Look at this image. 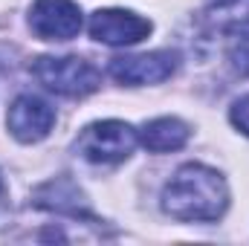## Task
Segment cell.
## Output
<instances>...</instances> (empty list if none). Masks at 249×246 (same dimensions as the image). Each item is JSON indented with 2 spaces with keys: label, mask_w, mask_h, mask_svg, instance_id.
Masks as SVG:
<instances>
[{
  "label": "cell",
  "mask_w": 249,
  "mask_h": 246,
  "mask_svg": "<svg viewBox=\"0 0 249 246\" xmlns=\"http://www.w3.org/2000/svg\"><path fill=\"white\" fill-rule=\"evenodd\" d=\"M162 209L174 220L212 223L229 209V185L223 174L200 162H188L162 188Z\"/></svg>",
  "instance_id": "6da1fadb"
},
{
  "label": "cell",
  "mask_w": 249,
  "mask_h": 246,
  "mask_svg": "<svg viewBox=\"0 0 249 246\" xmlns=\"http://www.w3.org/2000/svg\"><path fill=\"white\" fill-rule=\"evenodd\" d=\"M32 75L50 93H58L67 99H81L102 87V72L78 55H61V58L44 55L32 64Z\"/></svg>",
  "instance_id": "7a4b0ae2"
},
{
  "label": "cell",
  "mask_w": 249,
  "mask_h": 246,
  "mask_svg": "<svg viewBox=\"0 0 249 246\" xmlns=\"http://www.w3.org/2000/svg\"><path fill=\"white\" fill-rule=\"evenodd\" d=\"M139 142V133L127 122L119 119H105V122L87 124L78 139H75V151L96 165H113V162H124L133 148Z\"/></svg>",
  "instance_id": "3957f363"
},
{
  "label": "cell",
  "mask_w": 249,
  "mask_h": 246,
  "mask_svg": "<svg viewBox=\"0 0 249 246\" xmlns=\"http://www.w3.org/2000/svg\"><path fill=\"white\" fill-rule=\"evenodd\" d=\"M151 35V20L127 9H96L90 15V38L107 47H130Z\"/></svg>",
  "instance_id": "277c9868"
},
{
  "label": "cell",
  "mask_w": 249,
  "mask_h": 246,
  "mask_svg": "<svg viewBox=\"0 0 249 246\" xmlns=\"http://www.w3.org/2000/svg\"><path fill=\"white\" fill-rule=\"evenodd\" d=\"M29 29L44 41H70L81 32V9L72 0H35Z\"/></svg>",
  "instance_id": "5b68a950"
},
{
  "label": "cell",
  "mask_w": 249,
  "mask_h": 246,
  "mask_svg": "<svg viewBox=\"0 0 249 246\" xmlns=\"http://www.w3.org/2000/svg\"><path fill=\"white\" fill-rule=\"evenodd\" d=\"M107 70L119 84H127V87L160 84L174 75L177 53L157 50V53H145V55H122V58H113Z\"/></svg>",
  "instance_id": "8992f818"
},
{
  "label": "cell",
  "mask_w": 249,
  "mask_h": 246,
  "mask_svg": "<svg viewBox=\"0 0 249 246\" xmlns=\"http://www.w3.org/2000/svg\"><path fill=\"white\" fill-rule=\"evenodd\" d=\"M6 124H9V133L18 139V142H41L50 136L53 124H55V110L41 99V96H32V93H23L12 102L9 113H6Z\"/></svg>",
  "instance_id": "52a82bcc"
},
{
  "label": "cell",
  "mask_w": 249,
  "mask_h": 246,
  "mask_svg": "<svg viewBox=\"0 0 249 246\" xmlns=\"http://www.w3.org/2000/svg\"><path fill=\"white\" fill-rule=\"evenodd\" d=\"M214 26L226 38V55L232 67L249 75V0H223L214 15Z\"/></svg>",
  "instance_id": "ba28073f"
},
{
  "label": "cell",
  "mask_w": 249,
  "mask_h": 246,
  "mask_svg": "<svg viewBox=\"0 0 249 246\" xmlns=\"http://www.w3.org/2000/svg\"><path fill=\"white\" fill-rule=\"evenodd\" d=\"M191 130L183 119L174 116H162V119H151L139 130V142L151 151V154H168V151H180L188 142Z\"/></svg>",
  "instance_id": "9c48e42d"
},
{
  "label": "cell",
  "mask_w": 249,
  "mask_h": 246,
  "mask_svg": "<svg viewBox=\"0 0 249 246\" xmlns=\"http://www.w3.org/2000/svg\"><path fill=\"white\" fill-rule=\"evenodd\" d=\"M35 206L50 209V211H61V214H84V217H90V211L84 209V194L67 177H58L53 183L41 185L35 191Z\"/></svg>",
  "instance_id": "30bf717a"
},
{
  "label": "cell",
  "mask_w": 249,
  "mask_h": 246,
  "mask_svg": "<svg viewBox=\"0 0 249 246\" xmlns=\"http://www.w3.org/2000/svg\"><path fill=\"white\" fill-rule=\"evenodd\" d=\"M229 119H232V124H235L241 133H247V136H249V96L238 99V102L232 105V110H229Z\"/></svg>",
  "instance_id": "8fae6325"
},
{
  "label": "cell",
  "mask_w": 249,
  "mask_h": 246,
  "mask_svg": "<svg viewBox=\"0 0 249 246\" xmlns=\"http://www.w3.org/2000/svg\"><path fill=\"white\" fill-rule=\"evenodd\" d=\"M0 194H3V174H0Z\"/></svg>",
  "instance_id": "7c38bea8"
}]
</instances>
